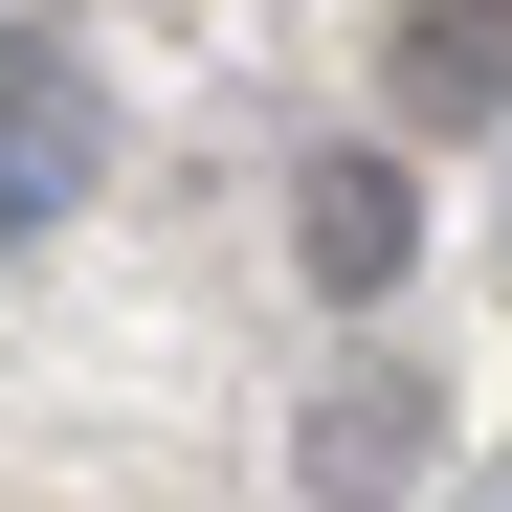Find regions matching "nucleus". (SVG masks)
Instances as JSON below:
<instances>
[{"mask_svg":"<svg viewBox=\"0 0 512 512\" xmlns=\"http://www.w3.org/2000/svg\"><path fill=\"white\" fill-rule=\"evenodd\" d=\"M0 23H45V0H0Z\"/></svg>","mask_w":512,"mask_h":512,"instance_id":"423d86ee","label":"nucleus"},{"mask_svg":"<svg viewBox=\"0 0 512 512\" xmlns=\"http://www.w3.org/2000/svg\"><path fill=\"white\" fill-rule=\"evenodd\" d=\"M290 468H312V512H401V490H446V379H423V357H334L312 423H290Z\"/></svg>","mask_w":512,"mask_h":512,"instance_id":"f03ea898","label":"nucleus"},{"mask_svg":"<svg viewBox=\"0 0 512 512\" xmlns=\"http://www.w3.org/2000/svg\"><path fill=\"white\" fill-rule=\"evenodd\" d=\"M446 512H512V468H446Z\"/></svg>","mask_w":512,"mask_h":512,"instance_id":"39448f33","label":"nucleus"},{"mask_svg":"<svg viewBox=\"0 0 512 512\" xmlns=\"http://www.w3.org/2000/svg\"><path fill=\"white\" fill-rule=\"evenodd\" d=\"M290 268H312L334 312H379V290L423 268V156H379V134H334V156H290Z\"/></svg>","mask_w":512,"mask_h":512,"instance_id":"20e7f679","label":"nucleus"},{"mask_svg":"<svg viewBox=\"0 0 512 512\" xmlns=\"http://www.w3.org/2000/svg\"><path fill=\"white\" fill-rule=\"evenodd\" d=\"M90 179H112V90H90V45H67V23H0V245L90 223Z\"/></svg>","mask_w":512,"mask_h":512,"instance_id":"f257e3e1","label":"nucleus"},{"mask_svg":"<svg viewBox=\"0 0 512 512\" xmlns=\"http://www.w3.org/2000/svg\"><path fill=\"white\" fill-rule=\"evenodd\" d=\"M379 156H446V134H512V0H379Z\"/></svg>","mask_w":512,"mask_h":512,"instance_id":"7ed1b4c3","label":"nucleus"}]
</instances>
